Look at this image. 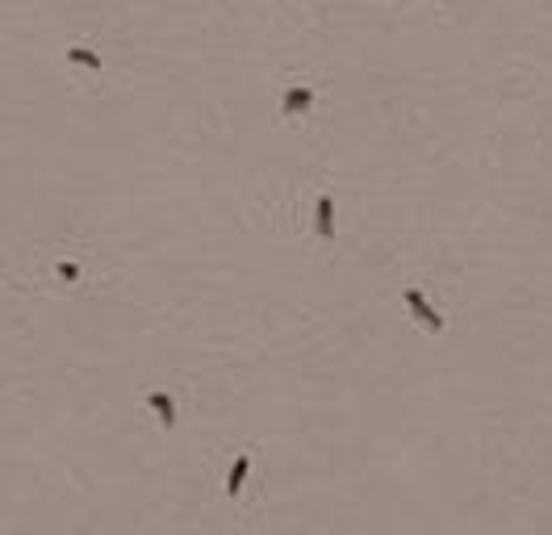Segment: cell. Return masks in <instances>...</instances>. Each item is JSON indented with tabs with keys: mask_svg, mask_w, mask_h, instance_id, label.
Returning a JSON list of instances; mask_svg holds the SVG:
<instances>
[{
	"mask_svg": "<svg viewBox=\"0 0 552 535\" xmlns=\"http://www.w3.org/2000/svg\"><path fill=\"white\" fill-rule=\"evenodd\" d=\"M67 63H80V67L96 71V67H100V55H96V51H88V46H67Z\"/></svg>",
	"mask_w": 552,
	"mask_h": 535,
	"instance_id": "8992f818",
	"label": "cell"
},
{
	"mask_svg": "<svg viewBox=\"0 0 552 535\" xmlns=\"http://www.w3.org/2000/svg\"><path fill=\"white\" fill-rule=\"evenodd\" d=\"M59 276H63V280H75V276H80V264H75V260H59Z\"/></svg>",
	"mask_w": 552,
	"mask_h": 535,
	"instance_id": "52a82bcc",
	"label": "cell"
},
{
	"mask_svg": "<svg viewBox=\"0 0 552 535\" xmlns=\"http://www.w3.org/2000/svg\"><path fill=\"white\" fill-rule=\"evenodd\" d=\"M314 226H318L322 239H335V197L330 192H322L318 205H314Z\"/></svg>",
	"mask_w": 552,
	"mask_h": 535,
	"instance_id": "277c9868",
	"label": "cell"
},
{
	"mask_svg": "<svg viewBox=\"0 0 552 535\" xmlns=\"http://www.w3.org/2000/svg\"><path fill=\"white\" fill-rule=\"evenodd\" d=\"M147 406L159 414V426H163V431H172V426H176V397H172L168 389H151V393H147Z\"/></svg>",
	"mask_w": 552,
	"mask_h": 535,
	"instance_id": "3957f363",
	"label": "cell"
},
{
	"mask_svg": "<svg viewBox=\"0 0 552 535\" xmlns=\"http://www.w3.org/2000/svg\"><path fill=\"white\" fill-rule=\"evenodd\" d=\"M402 301H406V309L418 318V323H422L431 335H439V331L448 327V318H444V314H439V309L427 301V293H422V289H406V293H402Z\"/></svg>",
	"mask_w": 552,
	"mask_h": 535,
	"instance_id": "6da1fadb",
	"label": "cell"
},
{
	"mask_svg": "<svg viewBox=\"0 0 552 535\" xmlns=\"http://www.w3.org/2000/svg\"><path fill=\"white\" fill-rule=\"evenodd\" d=\"M247 473H251V456H235L231 460V477H226V498H239L243 493V481H247Z\"/></svg>",
	"mask_w": 552,
	"mask_h": 535,
	"instance_id": "5b68a950",
	"label": "cell"
},
{
	"mask_svg": "<svg viewBox=\"0 0 552 535\" xmlns=\"http://www.w3.org/2000/svg\"><path fill=\"white\" fill-rule=\"evenodd\" d=\"M314 105V88H305V84H293V88H285V96H281V114L285 118H297V114H305Z\"/></svg>",
	"mask_w": 552,
	"mask_h": 535,
	"instance_id": "7a4b0ae2",
	"label": "cell"
}]
</instances>
